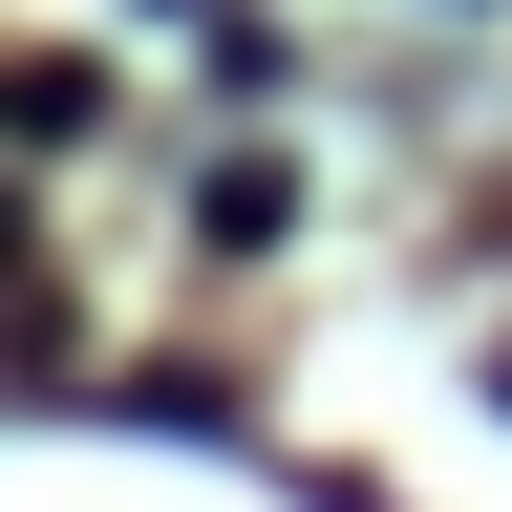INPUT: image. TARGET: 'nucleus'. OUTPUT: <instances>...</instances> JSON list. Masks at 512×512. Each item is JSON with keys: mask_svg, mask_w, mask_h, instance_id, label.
I'll list each match as a JSON object with an SVG mask.
<instances>
[{"mask_svg": "<svg viewBox=\"0 0 512 512\" xmlns=\"http://www.w3.org/2000/svg\"><path fill=\"white\" fill-rule=\"evenodd\" d=\"M491 406H512V363H491Z\"/></svg>", "mask_w": 512, "mask_h": 512, "instance_id": "f257e3e1", "label": "nucleus"}]
</instances>
